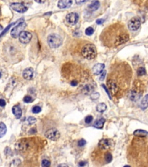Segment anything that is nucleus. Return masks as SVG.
Listing matches in <instances>:
<instances>
[{
    "label": "nucleus",
    "instance_id": "nucleus-10",
    "mask_svg": "<svg viewBox=\"0 0 148 167\" xmlns=\"http://www.w3.org/2000/svg\"><path fill=\"white\" fill-rule=\"evenodd\" d=\"M19 41L22 44H28L32 39V34L28 31H22L19 36Z\"/></svg>",
    "mask_w": 148,
    "mask_h": 167
},
{
    "label": "nucleus",
    "instance_id": "nucleus-27",
    "mask_svg": "<svg viewBox=\"0 0 148 167\" xmlns=\"http://www.w3.org/2000/svg\"><path fill=\"white\" fill-rule=\"evenodd\" d=\"M50 166V162L48 160H43L42 161V166L44 167H48Z\"/></svg>",
    "mask_w": 148,
    "mask_h": 167
},
{
    "label": "nucleus",
    "instance_id": "nucleus-21",
    "mask_svg": "<svg viewBox=\"0 0 148 167\" xmlns=\"http://www.w3.org/2000/svg\"><path fill=\"white\" fill-rule=\"evenodd\" d=\"M107 108V106L104 103H99V105L97 106L96 109H97V111L100 112V113H103L106 110Z\"/></svg>",
    "mask_w": 148,
    "mask_h": 167
},
{
    "label": "nucleus",
    "instance_id": "nucleus-34",
    "mask_svg": "<svg viewBox=\"0 0 148 167\" xmlns=\"http://www.w3.org/2000/svg\"><path fill=\"white\" fill-rule=\"evenodd\" d=\"M106 71H103L102 73H101V75L99 77V80L101 81H103L105 78V75H106Z\"/></svg>",
    "mask_w": 148,
    "mask_h": 167
},
{
    "label": "nucleus",
    "instance_id": "nucleus-4",
    "mask_svg": "<svg viewBox=\"0 0 148 167\" xmlns=\"http://www.w3.org/2000/svg\"><path fill=\"white\" fill-rule=\"evenodd\" d=\"M27 27V24L25 22H21L15 27H14L11 30V35L14 38H17L19 37L20 34L24 31L25 27Z\"/></svg>",
    "mask_w": 148,
    "mask_h": 167
},
{
    "label": "nucleus",
    "instance_id": "nucleus-12",
    "mask_svg": "<svg viewBox=\"0 0 148 167\" xmlns=\"http://www.w3.org/2000/svg\"><path fill=\"white\" fill-rule=\"evenodd\" d=\"M72 4V0H59L57 4V6L60 9H66L71 7Z\"/></svg>",
    "mask_w": 148,
    "mask_h": 167
},
{
    "label": "nucleus",
    "instance_id": "nucleus-30",
    "mask_svg": "<svg viewBox=\"0 0 148 167\" xmlns=\"http://www.w3.org/2000/svg\"><path fill=\"white\" fill-rule=\"evenodd\" d=\"M21 163V161L19 159H15L14 160L12 163V165L11 166H14V167H16V166H18Z\"/></svg>",
    "mask_w": 148,
    "mask_h": 167
},
{
    "label": "nucleus",
    "instance_id": "nucleus-26",
    "mask_svg": "<svg viewBox=\"0 0 148 167\" xmlns=\"http://www.w3.org/2000/svg\"><path fill=\"white\" fill-rule=\"evenodd\" d=\"M27 122L30 125H32L37 122V119L34 117H29L27 119Z\"/></svg>",
    "mask_w": 148,
    "mask_h": 167
},
{
    "label": "nucleus",
    "instance_id": "nucleus-28",
    "mask_svg": "<svg viewBox=\"0 0 148 167\" xmlns=\"http://www.w3.org/2000/svg\"><path fill=\"white\" fill-rule=\"evenodd\" d=\"M90 97H91V99L96 100V99H99V94L98 92H93V93L91 94Z\"/></svg>",
    "mask_w": 148,
    "mask_h": 167
},
{
    "label": "nucleus",
    "instance_id": "nucleus-35",
    "mask_svg": "<svg viewBox=\"0 0 148 167\" xmlns=\"http://www.w3.org/2000/svg\"><path fill=\"white\" fill-rule=\"evenodd\" d=\"M89 0H75V2L76 4L78 5H80L82 4H83L85 2H86L87 1H89Z\"/></svg>",
    "mask_w": 148,
    "mask_h": 167
},
{
    "label": "nucleus",
    "instance_id": "nucleus-24",
    "mask_svg": "<svg viewBox=\"0 0 148 167\" xmlns=\"http://www.w3.org/2000/svg\"><path fill=\"white\" fill-rule=\"evenodd\" d=\"M136 73H137V74L138 76H142V75H144L145 74H146L147 72H146V70L144 67H139L137 69V71H136Z\"/></svg>",
    "mask_w": 148,
    "mask_h": 167
},
{
    "label": "nucleus",
    "instance_id": "nucleus-7",
    "mask_svg": "<svg viewBox=\"0 0 148 167\" xmlns=\"http://www.w3.org/2000/svg\"><path fill=\"white\" fill-rule=\"evenodd\" d=\"M112 145V141L111 139H103L99 141L98 146L101 150L107 151L108 150L110 149H111Z\"/></svg>",
    "mask_w": 148,
    "mask_h": 167
},
{
    "label": "nucleus",
    "instance_id": "nucleus-23",
    "mask_svg": "<svg viewBox=\"0 0 148 167\" xmlns=\"http://www.w3.org/2000/svg\"><path fill=\"white\" fill-rule=\"evenodd\" d=\"M104 159L106 163H110L112 161L113 159V157L110 152H107L105 154H104Z\"/></svg>",
    "mask_w": 148,
    "mask_h": 167
},
{
    "label": "nucleus",
    "instance_id": "nucleus-11",
    "mask_svg": "<svg viewBox=\"0 0 148 167\" xmlns=\"http://www.w3.org/2000/svg\"><path fill=\"white\" fill-rule=\"evenodd\" d=\"M28 143L25 140H21L16 143L15 147L16 149L19 151L24 152L25 151L28 147Z\"/></svg>",
    "mask_w": 148,
    "mask_h": 167
},
{
    "label": "nucleus",
    "instance_id": "nucleus-2",
    "mask_svg": "<svg viewBox=\"0 0 148 167\" xmlns=\"http://www.w3.org/2000/svg\"><path fill=\"white\" fill-rule=\"evenodd\" d=\"M81 53L83 57L87 59H93L97 55V49L94 45L92 44H87L82 49Z\"/></svg>",
    "mask_w": 148,
    "mask_h": 167
},
{
    "label": "nucleus",
    "instance_id": "nucleus-18",
    "mask_svg": "<svg viewBox=\"0 0 148 167\" xmlns=\"http://www.w3.org/2000/svg\"><path fill=\"white\" fill-rule=\"evenodd\" d=\"M134 135L138 137H146L148 135V132L143 130H136L134 132Z\"/></svg>",
    "mask_w": 148,
    "mask_h": 167
},
{
    "label": "nucleus",
    "instance_id": "nucleus-40",
    "mask_svg": "<svg viewBox=\"0 0 148 167\" xmlns=\"http://www.w3.org/2000/svg\"><path fill=\"white\" fill-rule=\"evenodd\" d=\"M102 86L104 87V88L105 89V91H106V92H107V94H108V95L110 96V99H111V96H110V92H109V91L107 90V88H106V86L104 85H102Z\"/></svg>",
    "mask_w": 148,
    "mask_h": 167
},
{
    "label": "nucleus",
    "instance_id": "nucleus-8",
    "mask_svg": "<svg viewBox=\"0 0 148 167\" xmlns=\"http://www.w3.org/2000/svg\"><path fill=\"white\" fill-rule=\"evenodd\" d=\"M11 8L13 11L18 13H25L28 10L27 6H25L24 4L15 2L11 4Z\"/></svg>",
    "mask_w": 148,
    "mask_h": 167
},
{
    "label": "nucleus",
    "instance_id": "nucleus-31",
    "mask_svg": "<svg viewBox=\"0 0 148 167\" xmlns=\"http://www.w3.org/2000/svg\"><path fill=\"white\" fill-rule=\"evenodd\" d=\"M23 100H24V102H25V103H30V102H32L33 99H32V97H31V96H25V97H24Z\"/></svg>",
    "mask_w": 148,
    "mask_h": 167
},
{
    "label": "nucleus",
    "instance_id": "nucleus-3",
    "mask_svg": "<svg viewBox=\"0 0 148 167\" xmlns=\"http://www.w3.org/2000/svg\"><path fill=\"white\" fill-rule=\"evenodd\" d=\"M48 43L50 48H59L62 44V39L57 34H51L48 37Z\"/></svg>",
    "mask_w": 148,
    "mask_h": 167
},
{
    "label": "nucleus",
    "instance_id": "nucleus-14",
    "mask_svg": "<svg viewBox=\"0 0 148 167\" xmlns=\"http://www.w3.org/2000/svg\"><path fill=\"white\" fill-rule=\"evenodd\" d=\"M23 76L25 80H31L34 76L33 69L30 67L25 69L23 72Z\"/></svg>",
    "mask_w": 148,
    "mask_h": 167
},
{
    "label": "nucleus",
    "instance_id": "nucleus-32",
    "mask_svg": "<svg viewBox=\"0 0 148 167\" xmlns=\"http://www.w3.org/2000/svg\"><path fill=\"white\" fill-rule=\"evenodd\" d=\"M93 117L91 116H87L85 120L86 124H90L93 121Z\"/></svg>",
    "mask_w": 148,
    "mask_h": 167
},
{
    "label": "nucleus",
    "instance_id": "nucleus-37",
    "mask_svg": "<svg viewBox=\"0 0 148 167\" xmlns=\"http://www.w3.org/2000/svg\"><path fill=\"white\" fill-rule=\"evenodd\" d=\"M78 81L76 80H73L71 82V85L73 86H76L78 85Z\"/></svg>",
    "mask_w": 148,
    "mask_h": 167
},
{
    "label": "nucleus",
    "instance_id": "nucleus-33",
    "mask_svg": "<svg viewBox=\"0 0 148 167\" xmlns=\"http://www.w3.org/2000/svg\"><path fill=\"white\" fill-rule=\"evenodd\" d=\"M86 144V141L84 140V139H81V140L79 141L78 142V146H79V147H83V146H84Z\"/></svg>",
    "mask_w": 148,
    "mask_h": 167
},
{
    "label": "nucleus",
    "instance_id": "nucleus-43",
    "mask_svg": "<svg viewBox=\"0 0 148 167\" xmlns=\"http://www.w3.org/2000/svg\"><path fill=\"white\" fill-rule=\"evenodd\" d=\"M1 75H2V74H1V73L0 72V78L1 77Z\"/></svg>",
    "mask_w": 148,
    "mask_h": 167
},
{
    "label": "nucleus",
    "instance_id": "nucleus-29",
    "mask_svg": "<svg viewBox=\"0 0 148 167\" xmlns=\"http://www.w3.org/2000/svg\"><path fill=\"white\" fill-rule=\"evenodd\" d=\"M32 111L33 113L37 114L41 111V108L39 106H34L32 109Z\"/></svg>",
    "mask_w": 148,
    "mask_h": 167
},
{
    "label": "nucleus",
    "instance_id": "nucleus-1",
    "mask_svg": "<svg viewBox=\"0 0 148 167\" xmlns=\"http://www.w3.org/2000/svg\"><path fill=\"white\" fill-rule=\"evenodd\" d=\"M99 38L104 45L108 48H115L127 42L130 36L126 26L122 23L117 22L104 29Z\"/></svg>",
    "mask_w": 148,
    "mask_h": 167
},
{
    "label": "nucleus",
    "instance_id": "nucleus-15",
    "mask_svg": "<svg viewBox=\"0 0 148 167\" xmlns=\"http://www.w3.org/2000/svg\"><path fill=\"white\" fill-rule=\"evenodd\" d=\"M100 6V2L98 0H94L88 5V8L91 11H97Z\"/></svg>",
    "mask_w": 148,
    "mask_h": 167
},
{
    "label": "nucleus",
    "instance_id": "nucleus-6",
    "mask_svg": "<svg viewBox=\"0 0 148 167\" xmlns=\"http://www.w3.org/2000/svg\"><path fill=\"white\" fill-rule=\"evenodd\" d=\"M141 25V22L140 19L138 17H134L129 21L128 23V27L130 30L135 31L139 29Z\"/></svg>",
    "mask_w": 148,
    "mask_h": 167
},
{
    "label": "nucleus",
    "instance_id": "nucleus-9",
    "mask_svg": "<svg viewBox=\"0 0 148 167\" xmlns=\"http://www.w3.org/2000/svg\"><path fill=\"white\" fill-rule=\"evenodd\" d=\"M79 20V15L75 12H71L68 13L66 16V21L70 25H75L76 24Z\"/></svg>",
    "mask_w": 148,
    "mask_h": 167
},
{
    "label": "nucleus",
    "instance_id": "nucleus-38",
    "mask_svg": "<svg viewBox=\"0 0 148 167\" xmlns=\"http://www.w3.org/2000/svg\"><path fill=\"white\" fill-rule=\"evenodd\" d=\"M105 20L103 19H99L96 21V23L97 24H102L104 22Z\"/></svg>",
    "mask_w": 148,
    "mask_h": 167
},
{
    "label": "nucleus",
    "instance_id": "nucleus-13",
    "mask_svg": "<svg viewBox=\"0 0 148 167\" xmlns=\"http://www.w3.org/2000/svg\"><path fill=\"white\" fill-rule=\"evenodd\" d=\"M105 69V64L102 63H98L93 66L92 69V72L94 75L101 74Z\"/></svg>",
    "mask_w": 148,
    "mask_h": 167
},
{
    "label": "nucleus",
    "instance_id": "nucleus-39",
    "mask_svg": "<svg viewBox=\"0 0 148 167\" xmlns=\"http://www.w3.org/2000/svg\"><path fill=\"white\" fill-rule=\"evenodd\" d=\"M85 165H86V163H85V162H83V161L80 162V163H79V166L80 167H83V166H85Z\"/></svg>",
    "mask_w": 148,
    "mask_h": 167
},
{
    "label": "nucleus",
    "instance_id": "nucleus-16",
    "mask_svg": "<svg viewBox=\"0 0 148 167\" xmlns=\"http://www.w3.org/2000/svg\"><path fill=\"white\" fill-rule=\"evenodd\" d=\"M13 114L15 115L17 119L21 118L22 116V110L19 106H15L12 108Z\"/></svg>",
    "mask_w": 148,
    "mask_h": 167
},
{
    "label": "nucleus",
    "instance_id": "nucleus-41",
    "mask_svg": "<svg viewBox=\"0 0 148 167\" xmlns=\"http://www.w3.org/2000/svg\"><path fill=\"white\" fill-rule=\"evenodd\" d=\"M36 2H37L38 3H44L45 2V0H34Z\"/></svg>",
    "mask_w": 148,
    "mask_h": 167
},
{
    "label": "nucleus",
    "instance_id": "nucleus-22",
    "mask_svg": "<svg viewBox=\"0 0 148 167\" xmlns=\"http://www.w3.org/2000/svg\"><path fill=\"white\" fill-rule=\"evenodd\" d=\"M24 22V20H23V19H20L19 21H17V22H15V23H11V24H9L8 26H7L5 29V30L1 33V34H0V37H1L2 36H3V35H4L5 33H6V32L7 31H8L9 30V29L11 28V27H12V26L13 25H15V24H16L17 22Z\"/></svg>",
    "mask_w": 148,
    "mask_h": 167
},
{
    "label": "nucleus",
    "instance_id": "nucleus-25",
    "mask_svg": "<svg viewBox=\"0 0 148 167\" xmlns=\"http://www.w3.org/2000/svg\"><path fill=\"white\" fill-rule=\"evenodd\" d=\"M94 29L91 27H89L85 30V34L87 36H91L94 33Z\"/></svg>",
    "mask_w": 148,
    "mask_h": 167
},
{
    "label": "nucleus",
    "instance_id": "nucleus-17",
    "mask_svg": "<svg viewBox=\"0 0 148 167\" xmlns=\"http://www.w3.org/2000/svg\"><path fill=\"white\" fill-rule=\"evenodd\" d=\"M105 122V119L104 118H101L100 119L96 121L94 124V127L98 129H102L104 127V123Z\"/></svg>",
    "mask_w": 148,
    "mask_h": 167
},
{
    "label": "nucleus",
    "instance_id": "nucleus-44",
    "mask_svg": "<svg viewBox=\"0 0 148 167\" xmlns=\"http://www.w3.org/2000/svg\"><path fill=\"white\" fill-rule=\"evenodd\" d=\"M0 15H1V8H0Z\"/></svg>",
    "mask_w": 148,
    "mask_h": 167
},
{
    "label": "nucleus",
    "instance_id": "nucleus-19",
    "mask_svg": "<svg viewBox=\"0 0 148 167\" xmlns=\"http://www.w3.org/2000/svg\"><path fill=\"white\" fill-rule=\"evenodd\" d=\"M7 131V128L6 125L4 122H0V138H2L5 136Z\"/></svg>",
    "mask_w": 148,
    "mask_h": 167
},
{
    "label": "nucleus",
    "instance_id": "nucleus-20",
    "mask_svg": "<svg viewBox=\"0 0 148 167\" xmlns=\"http://www.w3.org/2000/svg\"><path fill=\"white\" fill-rule=\"evenodd\" d=\"M148 108V94L145 96L141 103V108L142 110H145Z\"/></svg>",
    "mask_w": 148,
    "mask_h": 167
},
{
    "label": "nucleus",
    "instance_id": "nucleus-5",
    "mask_svg": "<svg viewBox=\"0 0 148 167\" xmlns=\"http://www.w3.org/2000/svg\"><path fill=\"white\" fill-rule=\"evenodd\" d=\"M46 138L51 141H57L60 137V133L56 128H51L45 133Z\"/></svg>",
    "mask_w": 148,
    "mask_h": 167
},
{
    "label": "nucleus",
    "instance_id": "nucleus-36",
    "mask_svg": "<svg viewBox=\"0 0 148 167\" xmlns=\"http://www.w3.org/2000/svg\"><path fill=\"white\" fill-rule=\"evenodd\" d=\"M6 106V102L5 100L1 99H0V106L1 107H5Z\"/></svg>",
    "mask_w": 148,
    "mask_h": 167
},
{
    "label": "nucleus",
    "instance_id": "nucleus-42",
    "mask_svg": "<svg viewBox=\"0 0 148 167\" xmlns=\"http://www.w3.org/2000/svg\"><path fill=\"white\" fill-rule=\"evenodd\" d=\"M2 29H3V27H2V26H1V25H0V32L2 31Z\"/></svg>",
    "mask_w": 148,
    "mask_h": 167
}]
</instances>
